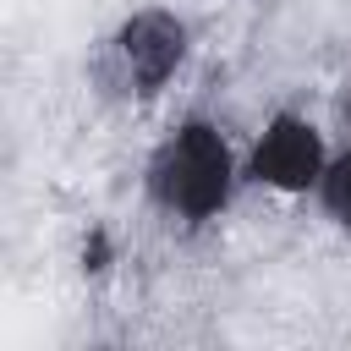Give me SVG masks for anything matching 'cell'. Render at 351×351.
I'll return each instance as SVG.
<instances>
[{
    "mask_svg": "<svg viewBox=\"0 0 351 351\" xmlns=\"http://www.w3.org/2000/svg\"><path fill=\"white\" fill-rule=\"evenodd\" d=\"M230 181H236V165H230V148L219 137V126L208 121H186L176 126L154 165H148V186L154 197L181 214V219H214L225 203H230Z\"/></svg>",
    "mask_w": 351,
    "mask_h": 351,
    "instance_id": "cell-1",
    "label": "cell"
},
{
    "mask_svg": "<svg viewBox=\"0 0 351 351\" xmlns=\"http://www.w3.org/2000/svg\"><path fill=\"white\" fill-rule=\"evenodd\" d=\"M324 137L313 121L302 115H274L252 148V176L263 186H280V192H307L324 181Z\"/></svg>",
    "mask_w": 351,
    "mask_h": 351,
    "instance_id": "cell-2",
    "label": "cell"
},
{
    "mask_svg": "<svg viewBox=\"0 0 351 351\" xmlns=\"http://www.w3.org/2000/svg\"><path fill=\"white\" fill-rule=\"evenodd\" d=\"M115 49H121V66H126L132 88L137 93H159L176 77L181 55H186V27L170 11H137V16L121 22Z\"/></svg>",
    "mask_w": 351,
    "mask_h": 351,
    "instance_id": "cell-3",
    "label": "cell"
},
{
    "mask_svg": "<svg viewBox=\"0 0 351 351\" xmlns=\"http://www.w3.org/2000/svg\"><path fill=\"white\" fill-rule=\"evenodd\" d=\"M318 192H324V208L351 230V154H340L329 170H324V181H318Z\"/></svg>",
    "mask_w": 351,
    "mask_h": 351,
    "instance_id": "cell-4",
    "label": "cell"
}]
</instances>
